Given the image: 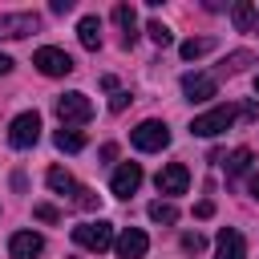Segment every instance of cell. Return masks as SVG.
I'll return each mask as SVG.
<instances>
[{
    "label": "cell",
    "mask_w": 259,
    "mask_h": 259,
    "mask_svg": "<svg viewBox=\"0 0 259 259\" xmlns=\"http://www.w3.org/2000/svg\"><path fill=\"white\" fill-rule=\"evenodd\" d=\"M231 121H235V109L231 105H214V109H206V113H198L190 121V134L194 138H219L223 130H231Z\"/></svg>",
    "instance_id": "obj_1"
},
{
    "label": "cell",
    "mask_w": 259,
    "mask_h": 259,
    "mask_svg": "<svg viewBox=\"0 0 259 259\" xmlns=\"http://www.w3.org/2000/svg\"><path fill=\"white\" fill-rule=\"evenodd\" d=\"M36 138H40V113H36V109L16 113V117H12V125H8V146L28 150V146H36Z\"/></svg>",
    "instance_id": "obj_2"
},
{
    "label": "cell",
    "mask_w": 259,
    "mask_h": 259,
    "mask_svg": "<svg viewBox=\"0 0 259 259\" xmlns=\"http://www.w3.org/2000/svg\"><path fill=\"white\" fill-rule=\"evenodd\" d=\"M130 142L138 146V150H146V154H154V150H166L170 146V130H166V121H142V125H134L130 130Z\"/></svg>",
    "instance_id": "obj_3"
},
{
    "label": "cell",
    "mask_w": 259,
    "mask_h": 259,
    "mask_svg": "<svg viewBox=\"0 0 259 259\" xmlns=\"http://www.w3.org/2000/svg\"><path fill=\"white\" fill-rule=\"evenodd\" d=\"M73 243L77 247H85V251H93V255H101L109 243H113V227L109 223H81V227H73Z\"/></svg>",
    "instance_id": "obj_4"
},
{
    "label": "cell",
    "mask_w": 259,
    "mask_h": 259,
    "mask_svg": "<svg viewBox=\"0 0 259 259\" xmlns=\"http://www.w3.org/2000/svg\"><path fill=\"white\" fill-rule=\"evenodd\" d=\"M32 65H36L45 77H69V73H73V57H69L65 49H53V45L36 49V53H32Z\"/></svg>",
    "instance_id": "obj_5"
},
{
    "label": "cell",
    "mask_w": 259,
    "mask_h": 259,
    "mask_svg": "<svg viewBox=\"0 0 259 259\" xmlns=\"http://www.w3.org/2000/svg\"><path fill=\"white\" fill-rule=\"evenodd\" d=\"M57 117L65 125H85L93 117V101L85 93H65V97H57Z\"/></svg>",
    "instance_id": "obj_6"
},
{
    "label": "cell",
    "mask_w": 259,
    "mask_h": 259,
    "mask_svg": "<svg viewBox=\"0 0 259 259\" xmlns=\"http://www.w3.org/2000/svg\"><path fill=\"white\" fill-rule=\"evenodd\" d=\"M40 28V16L36 12H0V36L4 40H16V36H28Z\"/></svg>",
    "instance_id": "obj_7"
},
{
    "label": "cell",
    "mask_w": 259,
    "mask_h": 259,
    "mask_svg": "<svg viewBox=\"0 0 259 259\" xmlns=\"http://www.w3.org/2000/svg\"><path fill=\"white\" fill-rule=\"evenodd\" d=\"M182 93L190 101H210V97H219V77L214 73H186L182 77Z\"/></svg>",
    "instance_id": "obj_8"
},
{
    "label": "cell",
    "mask_w": 259,
    "mask_h": 259,
    "mask_svg": "<svg viewBox=\"0 0 259 259\" xmlns=\"http://www.w3.org/2000/svg\"><path fill=\"white\" fill-rule=\"evenodd\" d=\"M138 186H142V166H138V162H121V166L113 170V178H109V190H113L117 198H130Z\"/></svg>",
    "instance_id": "obj_9"
},
{
    "label": "cell",
    "mask_w": 259,
    "mask_h": 259,
    "mask_svg": "<svg viewBox=\"0 0 259 259\" xmlns=\"http://www.w3.org/2000/svg\"><path fill=\"white\" fill-rule=\"evenodd\" d=\"M113 247H117V259H142V255L150 251V239H146V231L125 227V231L113 239Z\"/></svg>",
    "instance_id": "obj_10"
},
{
    "label": "cell",
    "mask_w": 259,
    "mask_h": 259,
    "mask_svg": "<svg viewBox=\"0 0 259 259\" xmlns=\"http://www.w3.org/2000/svg\"><path fill=\"white\" fill-rule=\"evenodd\" d=\"M186 186H190V170L182 162H170V166L158 170V190L162 194H186Z\"/></svg>",
    "instance_id": "obj_11"
},
{
    "label": "cell",
    "mask_w": 259,
    "mask_h": 259,
    "mask_svg": "<svg viewBox=\"0 0 259 259\" xmlns=\"http://www.w3.org/2000/svg\"><path fill=\"white\" fill-rule=\"evenodd\" d=\"M45 251V239L36 235V231H16L12 239H8V255L12 259H36Z\"/></svg>",
    "instance_id": "obj_12"
},
{
    "label": "cell",
    "mask_w": 259,
    "mask_h": 259,
    "mask_svg": "<svg viewBox=\"0 0 259 259\" xmlns=\"http://www.w3.org/2000/svg\"><path fill=\"white\" fill-rule=\"evenodd\" d=\"M214 259H247V243H243V235H239L235 227H223V231H219V251H214Z\"/></svg>",
    "instance_id": "obj_13"
},
{
    "label": "cell",
    "mask_w": 259,
    "mask_h": 259,
    "mask_svg": "<svg viewBox=\"0 0 259 259\" xmlns=\"http://www.w3.org/2000/svg\"><path fill=\"white\" fill-rule=\"evenodd\" d=\"M113 20H117V28H121V45L130 49V45L138 40V12H134L130 4H117V8H113Z\"/></svg>",
    "instance_id": "obj_14"
},
{
    "label": "cell",
    "mask_w": 259,
    "mask_h": 259,
    "mask_svg": "<svg viewBox=\"0 0 259 259\" xmlns=\"http://www.w3.org/2000/svg\"><path fill=\"white\" fill-rule=\"evenodd\" d=\"M77 36H81V45H85V49H101V20H97V16H81Z\"/></svg>",
    "instance_id": "obj_15"
},
{
    "label": "cell",
    "mask_w": 259,
    "mask_h": 259,
    "mask_svg": "<svg viewBox=\"0 0 259 259\" xmlns=\"http://www.w3.org/2000/svg\"><path fill=\"white\" fill-rule=\"evenodd\" d=\"M210 49H219V40L214 36H190V40H182V61H194V57H206Z\"/></svg>",
    "instance_id": "obj_16"
},
{
    "label": "cell",
    "mask_w": 259,
    "mask_h": 259,
    "mask_svg": "<svg viewBox=\"0 0 259 259\" xmlns=\"http://www.w3.org/2000/svg\"><path fill=\"white\" fill-rule=\"evenodd\" d=\"M53 142H57V150H65V154L85 150V134H81V130H69V125H61V130L53 134Z\"/></svg>",
    "instance_id": "obj_17"
},
{
    "label": "cell",
    "mask_w": 259,
    "mask_h": 259,
    "mask_svg": "<svg viewBox=\"0 0 259 259\" xmlns=\"http://www.w3.org/2000/svg\"><path fill=\"white\" fill-rule=\"evenodd\" d=\"M45 178H49V186H53L57 194H69V190H77V182H73V174H69L65 166H53Z\"/></svg>",
    "instance_id": "obj_18"
},
{
    "label": "cell",
    "mask_w": 259,
    "mask_h": 259,
    "mask_svg": "<svg viewBox=\"0 0 259 259\" xmlns=\"http://www.w3.org/2000/svg\"><path fill=\"white\" fill-rule=\"evenodd\" d=\"M231 20H235V28H239V32H247V28L255 24V4H247V0H243V4H235V8H231Z\"/></svg>",
    "instance_id": "obj_19"
},
{
    "label": "cell",
    "mask_w": 259,
    "mask_h": 259,
    "mask_svg": "<svg viewBox=\"0 0 259 259\" xmlns=\"http://www.w3.org/2000/svg\"><path fill=\"white\" fill-rule=\"evenodd\" d=\"M150 219L154 223H178V206L174 202H150Z\"/></svg>",
    "instance_id": "obj_20"
},
{
    "label": "cell",
    "mask_w": 259,
    "mask_h": 259,
    "mask_svg": "<svg viewBox=\"0 0 259 259\" xmlns=\"http://www.w3.org/2000/svg\"><path fill=\"white\" fill-rule=\"evenodd\" d=\"M247 166H251V150H247V146H239V150L227 158V174H243Z\"/></svg>",
    "instance_id": "obj_21"
},
{
    "label": "cell",
    "mask_w": 259,
    "mask_h": 259,
    "mask_svg": "<svg viewBox=\"0 0 259 259\" xmlns=\"http://www.w3.org/2000/svg\"><path fill=\"white\" fill-rule=\"evenodd\" d=\"M146 32H150V40H154V45H162V49L174 40V36H170V28H166L162 20H150V24H146Z\"/></svg>",
    "instance_id": "obj_22"
},
{
    "label": "cell",
    "mask_w": 259,
    "mask_h": 259,
    "mask_svg": "<svg viewBox=\"0 0 259 259\" xmlns=\"http://www.w3.org/2000/svg\"><path fill=\"white\" fill-rule=\"evenodd\" d=\"M202 247H206V239H202L198 231H186V235H182V251H186V255H198Z\"/></svg>",
    "instance_id": "obj_23"
},
{
    "label": "cell",
    "mask_w": 259,
    "mask_h": 259,
    "mask_svg": "<svg viewBox=\"0 0 259 259\" xmlns=\"http://www.w3.org/2000/svg\"><path fill=\"white\" fill-rule=\"evenodd\" d=\"M32 214H36L40 223H57V219H61V210H57V206H49V202H40V206H32Z\"/></svg>",
    "instance_id": "obj_24"
},
{
    "label": "cell",
    "mask_w": 259,
    "mask_h": 259,
    "mask_svg": "<svg viewBox=\"0 0 259 259\" xmlns=\"http://www.w3.org/2000/svg\"><path fill=\"white\" fill-rule=\"evenodd\" d=\"M77 206H85V210H93V206H97V198H93V190H77Z\"/></svg>",
    "instance_id": "obj_25"
},
{
    "label": "cell",
    "mask_w": 259,
    "mask_h": 259,
    "mask_svg": "<svg viewBox=\"0 0 259 259\" xmlns=\"http://www.w3.org/2000/svg\"><path fill=\"white\" fill-rule=\"evenodd\" d=\"M125 105H130V93H113V101H109V109H113V113H121Z\"/></svg>",
    "instance_id": "obj_26"
},
{
    "label": "cell",
    "mask_w": 259,
    "mask_h": 259,
    "mask_svg": "<svg viewBox=\"0 0 259 259\" xmlns=\"http://www.w3.org/2000/svg\"><path fill=\"white\" fill-rule=\"evenodd\" d=\"M194 214H198V219H210V214H214V202H210V198H202V202L194 206Z\"/></svg>",
    "instance_id": "obj_27"
},
{
    "label": "cell",
    "mask_w": 259,
    "mask_h": 259,
    "mask_svg": "<svg viewBox=\"0 0 259 259\" xmlns=\"http://www.w3.org/2000/svg\"><path fill=\"white\" fill-rule=\"evenodd\" d=\"M239 113H243V117H247V121H259V105H255V101H247V105H243V109H239Z\"/></svg>",
    "instance_id": "obj_28"
},
{
    "label": "cell",
    "mask_w": 259,
    "mask_h": 259,
    "mask_svg": "<svg viewBox=\"0 0 259 259\" xmlns=\"http://www.w3.org/2000/svg\"><path fill=\"white\" fill-rule=\"evenodd\" d=\"M69 8H73V0H53V12H57V16H65Z\"/></svg>",
    "instance_id": "obj_29"
},
{
    "label": "cell",
    "mask_w": 259,
    "mask_h": 259,
    "mask_svg": "<svg viewBox=\"0 0 259 259\" xmlns=\"http://www.w3.org/2000/svg\"><path fill=\"white\" fill-rule=\"evenodd\" d=\"M4 73H12V57H4V53H0V77H4Z\"/></svg>",
    "instance_id": "obj_30"
},
{
    "label": "cell",
    "mask_w": 259,
    "mask_h": 259,
    "mask_svg": "<svg viewBox=\"0 0 259 259\" xmlns=\"http://www.w3.org/2000/svg\"><path fill=\"white\" fill-rule=\"evenodd\" d=\"M251 194H255V198H259V174H255V178H251Z\"/></svg>",
    "instance_id": "obj_31"
},
{
    "label": "cell",
    "mask_w": 259,
    "mask_h": 259,
    "mask_svg": "<svg viewBox=\"0 0 259 259\" xmlns=\"http://www.w3.org/2000/svg\"><path fill=\"white\" fill-rule=\"evenodd\" d=\"M255 93H259V77H255Z\"/></svg>",
    "instance_id": "obj_32"
}]
</instances>
